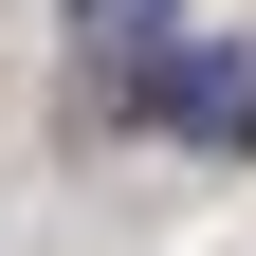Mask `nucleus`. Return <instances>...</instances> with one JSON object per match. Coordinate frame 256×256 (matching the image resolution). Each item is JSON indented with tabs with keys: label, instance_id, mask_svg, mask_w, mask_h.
I'll list each match as a JSON object with an SVG mask.
<instances>
[{
	"label": "nucleus",
	"instance_id": "nucleus-1",
	"mask_svg": "<svg viewBox=\"0 0 256 256\" xmlns=\"http://www.w3.org/2000/svg\"><path fill=\"white\" fill-rule=\"evenodd\" d=\"M165 128H202V146H256V55H165Z\"/></svg>",
	"mask_w": 256,
	"mask_h": 256
},
{
	"label": "nucleus",
	"instance_id": "nucleus-2",
	"mask_svg": "<svg viewBox=\"0 0 256 256\" xmlns=\"http://www.w3.org/2000/svg\"><path fill=\"white\" fill-rule=\"evenodd\" d=\"M92 74H165V0H92Z\"/></svg>",
	"mask_w": 256,
	"mask_h": 256
}]
</instances>
